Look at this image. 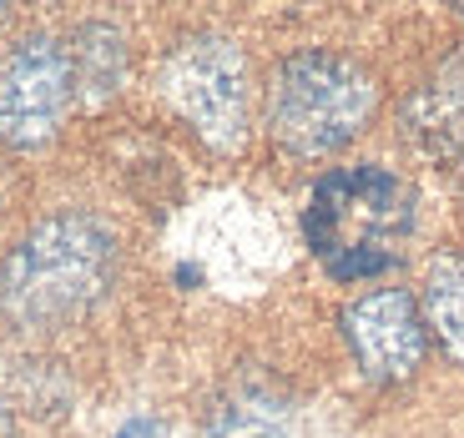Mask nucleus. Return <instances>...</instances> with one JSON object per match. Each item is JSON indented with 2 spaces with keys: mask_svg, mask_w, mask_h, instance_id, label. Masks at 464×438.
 I'll list each match as a JSON object with an SVG mask.
<instances>
[{
  "mask_svg": "<svg viewBox=\"0 0 464 438\" xmlns=\"http://www.w3.org/2000/svg\"><path fill=\"white\" fill-rule=\"evenodd\" d=\"M121 237L106 217L61 207L31 222L0 257V323L15 333H61L111 298Z\"/></svg>",
  "mask_w": 464,
  "mask_h": 438,
  "instance_id": "1",
  "label": "nucleus"
},
{
  "mask_svg": "<svg viewBox=\"0 0 464 438\" xmlns=\"http://www.w3.org/2000/svg\"><path fill=\"white\" fill-rule=\"evenodd\" d=\"M379 111V81L359 56L334 46H303L267 76L263 121L288 157L324 162L359 141Z\"/></svg>",
  "mask_w": 464,
  "mask_h": 438,
  "instance_id": "3",
  "label": "nucleus"
},
{
  "mask_svg": "<svg viewBox=\"0 0 464 438\" xmlns=\"http://www.w3.org/2000/svg\"><path fill=\"white\" fill-rule=\"evenodd\" d=\"M76 101L66 41L51 31H25L0 61V141L15 151H41L56 141Z\"/></svg>",
  "mask_w": 464,
  "mask_h": 438,
  "instance_id": "5",
  "label": "nucleus"
},
{
  "mask_svg": "<svg viewBox=\"0 0 464 438\" xmlns=\"http://www.w3.org/2000/svg\"><path fill=\"white\" fill-rule=\"evenodd\" d=\"M459 15H464V5H459Z\"/></svg>",
  "mask_w": 464,
  "mask_h": 438,
  "instance_id": "13",
  "label": "nucleus"
},
{
  "mask_svg": "<svg viewBox=\"0 0 464 438\" xmlns=\"http://www.w3.org/2000/svg\"><path fill=\"white\" fill-rule=\"evenodd\" d=\"M267 438H273V433H267Z\"/></svg>",
  "mask_w": 464,
  "mask_h": 438,
  "instance_id": "14",
  "label": "nucleus"
},
{
  "mask_svg": "<svg viewBox=\"0 0 464 438\" xmlns=\"http://www.w3.org/2000/svg\"><path fill=\"white\" fill-rule=\"evenodd\" d=\"M71 56V81H76V101L106 106L121 81H127V35L111 21H86L76 25V35L66 41Z\"/></svg>",
  "mask_w": 464,
  "mask_h": 438,
  "instance_id": "8",
  "label": "nucleus"
},
{
  "mask_svg": "<svg viewBox=\"0 0 464 438\" xmlns=\"http://www.w3.org/2000/svg\"><path fill=\"white\" fill-rule=\"evenodd\" d=\"M0 21H5V5H0Z\"/></svg>",
  "mask_w": 464,
  "mask_h": 438,
  "instance_id": "12",
  "label": "nucleus"
},
{
  "mask_svg": "<svg viewBox=\"0 0 464 438\" xmlns=\"http://www.w3.org/2000/svg\"><path fill=\"white\" fill-rule=\"evenodd\" d=\"M338 333L348 343L353 368L373 388L409 383L424 368V353H430V328H424L419 298L409 288L359 292V298L343 302V312H338Z\"/></svg>",
  "mask_w": 464,
  "mask_h": 438,
  "instance_id": "6",
  "label": "nucleus"
},
{
  "mask_svg": "<svg viewBox=\"0 0 464 438\" xmlns=\"http://www.w3.org/2000/svg\"><path fill=\"white\" fill-rule=\"evenodd\" d=\"M399 127L409 147L424 157H459L464 151V56H450L434 76L414 86L399 106Z\"/></svg>",
  "mask_w": 464,
  "mask_h": 438,
  "instance_id": "7",
  "label": "nucleus"
},
{
  "mask_svg": "<svg viewBox=\"0 0 464 438\" xmlns=\"http://www.w3.org/2000/svg\"><path fill=\"white\" fill-rule=\"evenodd\" d=\"M419 232V196L379 162L334 167L303 202V243L334 282H369L404 262Z\"/></svg>",
  "mask_w": 464,
  "mask_h": 438,
  "instance_id": "2",
  "label": "nucleus"
},
{
  "mask_svg": "<svg viewBox=\"0 0 464 438\" xmlns=\"http://www.w3.org/2000/svg\"><path fill=\"white\" fill-rule=\"evenodd\" d=\"M419 312H424V328H430L434 348H440L450 363L464 368V252H440L424 272V288H419Z\"/></svg>",
  "mask_w": 464,
  "mask_h": 438,
  "instance_id": "9",
  "label": "nucleus"
},
{
  "mask_svg": "<svg viewBox=\"0 0 464 438\" xmlns=\"http://www.w3.org/2000/svg\"><path fill=\"white\" fill-rule=\"evenodd\" d=\"M111 438H167V433H162V424H157L151 414H137V418H127V424L116 428Z\"/></svg>",
  "mask_w": 464,
  "mask_h": 438,
  "instance_id": "10",
  "label": "nucleus"
},
{
  "mask_svg": "<svg viewBox=\"0 0 464 438\" xmlns=\"http://www.w3.org/2000/svg\"><path fill=\"white\" fill-rule=\"evenodd\" d=\"M157 96L218 157H237L253 137V76L243 46L222 31H187L157 61Z\"/></svg>",
  "mask_w": 464,
  "mask_h": 438,
  "instance_id": "4",
  "label": "nucleus"
},
{
  "mask_svg": "<svg viewBox=\"0 0 464 438\" xmlns=\"http://www.w3.org/2000/svg\"><path fill=\"white\" fill-rule=\"evenodd\" d=\"M0 438H15V408L0 398Z\"/></svg>",
  "mask_w": 464,
  "mask_h": 438,
  "instance_id": "11",
  "label": "nucleus"
}]
</instances>
